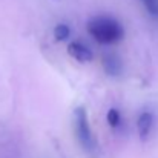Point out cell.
I'll list each match as a JSON object with an SVG mask.
<instances>
[{"label":"cell","instance_id":"obj_1","mask_svg":"<svg viewBox=\"0 0 158 158\" xmlns=\"http://www.w3.org/2000/svg\"><path fill=\"white\" fill-rule=\"evenodd\" d=\"M88 32L94 37L95 42L100 45H112L120 42L124 37V28L123 25L109 15H97L92 17L88 25Z\"/></svg>","mask_w":158,"mask_h":158},{"label":"cell","instance_id":"obj_2","mask_svg":"<svg viewBox=\"0 0 158 158\" xmlns=\"http://www.w3.org/2000/svg\"><path fill=\"white\" fill-rule=\"evenodd\" d=\"M74 129H75L77 140H78L80 146L83 148V151H86L92 157L97 155L98 144L95 141V137L92 135V129H91V124L88 120V112L83 106H78L74 110Z\"/></svg>","mask_w":158,"mask_h":158},{"label":"cell","instance_id":"obj_3","mask_svg":"<svg viewBox=\"0 0 158 158\" xmlns=\"http://www.w3.org/2000/svg\"><path fill=\"white\" fill-rule=\"evenodd\" d=\"M68 52H69L71 57H74V58H75L77 61H80V63H88V61H92V58H94L92 51H91L86 45H83V43H80V42H72V43H69Z\"/></svg>","mask_w":158,"mask_h":158},{"label":"cell","instance_id":"obj_4","mask_svg":"<svg viewBox=\"0 0 158 158\" xmlns=\"http://www.w3.org/2000/svg\"><path fill=\"white\" fill-rule=\"evenodd\" d=\"M152 126H154V115L152 112H143L140 114L138 120H137V129H138V135H140V140H148L151 131H152Z\"/></svg>","mask_w":158,"mask_h":158},{"label":"cell","instance_id":"obj_5","mask_svg":"<svg viewBox=\"0 0 158 158\" xmlns=\"http://www.w3.org/2000/svg\"><path fill=\"white\" fill-rule=\"evenodd\" d=\"M103 66H105L106 72L112 77H115L121 72V61L115 54H106L103 57Z\"/></svg>","mask_w":158,"mask_h":158},{"label":"cell","instance_id":"obj_6","mask_svg":"<svg viewBox=\"0 0 158 158\" xmlns=\"http://www.w3.org/2000/svg\"><path fill=\"white\" fill-rule=\"evenodd\" d=\"M69 34H71V29H69L68 25L60 23V25H57V26L54 28V37H55L57 42H64V40L69 37Z\"/></svg>","mask_w":158,"mask_h":158},{"label":"cell","instance_id":"obj_7","mask_svg":"<svg viewBox=\"0 0 158 158\" xmlns=\"http://www.w3.org/2000/svg\"><path fill=\"white\" fill-rule=\"evenodd\" d=\"M106 120H107V123H109V126H110L112 129H117V127H120L121 115H120V112H118L117 109H109V112H107V115H106Z\"/></svg>","mask_w":158,"mask_h":158},{"label":"cell","instance_id":"obj_8","mask_svg":"<svg viewBox=\"0 0 158 158\" xmlns=\"http://www.w3.org/2000/svg\"><path fill=\"white\" fill-rule=\"evenodd\" d=\"M143 5L146 6L148 12L152 15V17H157L158 19V0H141Z\"/></svg>","mask_w":158,"mask_h":158}]
</instances>
